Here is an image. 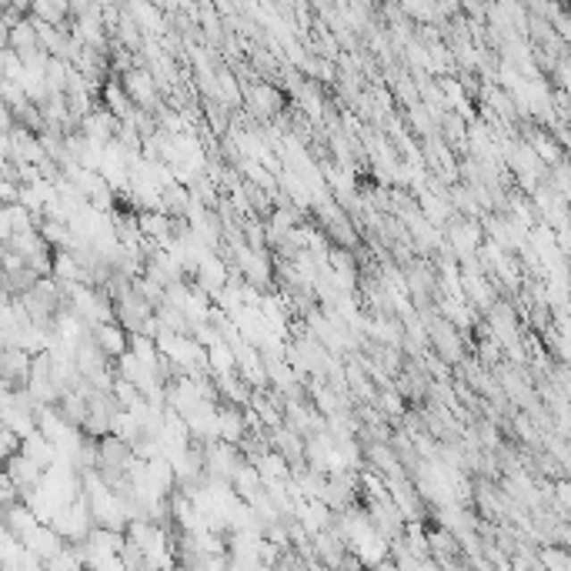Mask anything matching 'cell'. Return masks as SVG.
Here are the masks:
<instances>
[{"label": "cell", "instance_id": "3", "mask_svg": "<svg viewBox=\"0 0 571 571\" xmlns=\"http://www.w3.org/2000/svg\"><path fill=\"white\" fill-rule=\"evenodd\" d=\"M97 341H101V351H107V355H117V357L127 355L124 351L127 338L114 328V324H101V328H97Z\"/></svg>", "mask_w": 571, "mask_h": 571}, {"label": "cell", "instance_id": "1", "mask_svg": "<svg viewBox=\"0 0 571 571\" xmlns=\"http://www.w3.org/2000/svg\"><path fill=\"white\" fill-rule=\"evenodd\" d=\"M40 528H44V521H40L38 515H34V511H30L27 505L7 508V532L17 534V538H21L24 545L30 542V538H34V534L40 532Z\"/></svg>", "mask_w": 571, "mask_h": 571}, {"label": "cell", "instance_id": "4", "mask_svg": "<svg viewBox=\"0 0 571 571\" xmlns=\"http://www.w3.org/2000/svg\"><path fill=\"white\" fill-rule=\"evenodd\" d=\"M127 90H130L140 104H151V97H154L151 74H147V71H138V74L130 71V74H127Z\"/></svg>", "mask_w": 571, "mask_h": 571}, {"label": "cell", "instance_id": "5", "mask_svg": "<svg viewBox=\"0 0 571 571\" xmlns=\"http://www.w3.org/2000/svg\"><path fill=\"white\" fill-rule=\"evenodd\" d=\"M63 11H67V7H63V4H38V7H34V13H40V17H47V21H61L63 17ZM47 21H40V24H47Z\"/></svg>", "mask_w": 571, "mask_h": 571}, {"label": "cell", "instance_id": "2", "mask_svg": "<svg viewBox=\"0 0 571 571\" xmlns=\"http://www.w3.org/2000/svg\"><path fill=\"white\" fill-rule=\"evenodd\" d=\"M27 548L47 565V561H54L63 551V534H57V528H51V525H44V528L27 542Z\"/></svg>", "mask_w": 571, "mask_h": 571}]
</instances>
